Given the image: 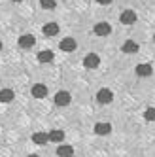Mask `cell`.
<instances>
[{
    "instance_id": "obj_19",
    "label": "cell",
    "mask_w": 155,
    "mask_h": 157,
    "mask_svg": "<svg viewBox=\"0 0 155 157\" xmlns=\"http://www.w3.org/2000/svg\"><path fill=\"white\" fill-rule=\"evenodd\" d=\"M144 117H146L148 121H155V108H148L146 112H144Z\"/></svg>"
},
{
    "instance_id": "obj_7",
    "label": "cell",
    "mask_w": 155,
    "mask_h": 157,
    "mask_svg": "<svg viewBox=\"0 0 155 157\" xmlns=\"http://www.w3.org/2000/svg\"><path fill=\"white\" fill-rule=\"evenodd\" d=\"M47 95V87L43 83H34L32 85V97L34 98H46Z\"/></svg>"
},
{
    "instance_id": "obj_12",
    "label": "cell",
    "mask_w": 155,
    "mask_h": 157,
    "mask_svg": "<svg viewBox=\"0 0 155 157\" xmlns=\"http://www.w3.org/2000/svg\"><path fill=\"white\" fill-rule=\"evenodd\" d=\"M95 132L98 134V136H106V134L112 132V125H110V123H96V125H95Z\"/></svg>"
},
{
    "instance_id": "obj_13",
    "label": "cell",
    "mask_w": 155,
    "mask_h": 157,
    "mask_svg": "<svg viewBox=\"0 0 155 157\" xmlns=\"http://www.w3.org/2000/svg\"><path fill=\"white\" fill-rule=\"evenodd\" d=\"M13 89H0V102H4V104H8V102H12L13 100Z\"/></svg>"
},
{
    "instance_id": "obj_6",
    "label": "cell",
    "mask_w": 155,
    "mask_h": 157,
    "mask_svg": "<svg viewBox=\"0 0 155 157\" xmlns=\"http://www.w3.org/2000/svg\"><path fill=\"white\" fill-rule=\"evenodd\" d=\"M19 46L23 48V49H28V48H32L36 44V38L32 36V34H23V36H19Z\"/></svg>"
},
{
    "instance_id": "obj_23",
    "label": "cell",
    "mask_w": 155,
    "mask_h": 157,
    "mask_svg": "<svg viewBox=\"0 0 155 157\" xmlns=\"http://www.w3.org/2000/svg\"><path fill=\"white\" fill-rule=\"evenodd\" d=\"M0 49H2V42H0Z\"/></svg>"
},
{
    "instance_id": "obj_1",
    "label": "cell",
    "mask_w": 155,
    "mask_h": 157,
    "mask_svg": "<svg viewBox=\"0 0 155 157\" xmlns=\"http://www.w3.org/2000/svg\"><path fill=\"white\" fill-rule=\"evenodd\" d=\"M119 21L123 25H134L136 23V13H134V10H123L119 15Z\"/></svg>"
},
{
    "instance_id": "obj_9",
    "label": "cell",
    "mask_w": 155,
    "mask_h": 157,
    "mask_svg": "<svg viewBox=\"0 0 155 157\" xmlns=\"http://www.w3.org/2000/svg\"><path fill=\"white\" fill-rule=\"evenodd\" d=\"M57 155L59 157H72L74 155V148L68 144H59L57 146Z\"/></svg>"
},
{
    "instance_id": "obj_11",
    "label": "cell",
    "mask_w": 155,
    "mask_h": 157,
    "mask_svg": "<svg viewBox=\"0 0 155 157\" xmlns=\"http://www.w3.org/2000/svg\"><path fill=\"white\" fill-rule=\"evenodd\" d=\"M62 51H74L76 48H78V44H76V40L74 38H64V40H61V46H59Z\"/></svg>"
},
{
    "instance_id": "obj_18",
    "label": "cell",
    "mask_w": 155,
    "mask_h": 157,
    "mask_svg": "<svg viewBox=\"0 0 155 157\" xmlns=\"http://www.w3.org/2000/svg\"><path fill=\"white\" fill-rule=\"evenodd\" d=\"M40 4H42L43 10H53L55 6H57V2H55V0H40Z\"/></svg>"
},
{
    "instance_id": "obj_24",
    "label": "cell",
    "mask_w": 155,
    "mask_h": 157,
    "mask_svg": "<svg viewBox=\"0 0 155 157\" xmlns=\"http://www.w3.org/2000/svg\"><path fill=\"white\" fill-rule=\"evenodd\" d=\"M153 40H155V34H153Z\"/></svg>"
},
{
    "instance_id": "obj_16",
    "label": "cell",
    "mask_w": 155,
    "mask_h": 157,
    "mask_svg": "<svg viewBox=\"0 0 155 157\" xmlns=\"http://www.w3.org/2000/svg\"><path fill=\"white\" fill-rule=\"evenodd\" d=\"M53 59H55V55H53L51 49H43V51L38 53V61H40V63H51Z\"/></svg>"
},
{
    "instance_id": "obj_20",
    "label": "cell",
    "mask_w": 155,
    "mask_h": 157,
    "mask_svg": "<svg viewBox=\"0 0 155 157\" xmlns=\"http://www.w3.org/2000/svg\"><path fill=\"white\" fill-rule=\"evenodd\" d=\"M98 4H102V6H108V4H112V0H96Z\"/></svg>"
},
{
    "instance_id": "obj_4",
    "label": "cell",
    "mask_w": 155,
    "mask_h": 157,
    "mask_svg": "<svg viewBox=\"0 0 155 157\" xmlns=\"http://www.w3.org/2000/svg\"><path fill=\"white\" fill-rule=\"evenodd\" d=\"M96 100L100 104H110L114 100V93L110 91V89H100V91L96 93Z\"/></svg>"
},
{
    "instance_id": "obj_3",
    "label": "cell",
    "mask_w": 155,
    "mask_h": 157,
    "mask_svg": "<svg viewBox=\"0 0 155 157\" xmlns=\"http://www.w3.org/2000/svg\"><path fill=\"white\" fill-rule=\"evenodd\" d=\"M53 100H55V104H57V106H68L70 100H72V97H70L68 91H59L57 95L53 97Z\"/></svg>"
},
{
    "instance_id": "obj_22",
    "label": "cell",
    "mask_w": 155,
    "mask_h": 157,
    "mask_svg": "<svg viewBox=\"0 0 155 157\" xmlns=\"http://www.w3.org/2000/svg\"><path fill=\"white\" fill-rule=\"evenodd\" d=\"M13 2H23V0H13Z\"/></svg>"
},
{
    "instance_id": "obj_15",
    "label": "cell",
    "mask_w": 155,
    "mask_h": 157,
    "mask_svg": "<svg viewBox=\"0 0 155 157\" xmlns=\"http://www.w3.org/2000/svg\"><path fill=\"white\" fill-rule=\"evenodd\" d=\"M47 138H49L51 142H55V144H61V142L64 140V132L59 131V129H53V131L47 134Z\"/></svg>"
},
{
    "instance_id": "obj_21",
    "label": "cell",
    "mask_w": 155,
    "mask_h": 157,
    "mask_svg": "<svg viewBox=\"0 0 155 157\" xmlns=\"http://www.w3.org/2000/svg\"><path fill=\"white\" fill-rule=\"evenodd\" d=\"M27 157H40V155H36V153H30V155H27Z\"/></svg>"
},
{
    "instance_id": "obj_8",
    "label": "cell",
    "mask_w": 155,
    "mask_h": 157,
    "mask_svg": "<svg viewBox=\"0 0 155 157\" xmlns=\"http://www.w3.org/2000/svg\"><path fill=\"white\" fill-rule=\"evenodd\" d=\"M134 72H136L140 78H148V76H151L153 68H151V64H148V63H142V64H138L136 68H134Z\"/></svg>"
},
{
    "instance_id": "obj_17",
    "label": "cell",
    "mask_w": 155,
    "mask_h": 157,
    "mask_svg": "<svg viewBox=\"0 0 155 157\" xmlns=\"http://www.w3.org/2000/svg\"><path fill=\"white\" fill-rule=\"evenodd\" d=\"M32 142L38 144V146H43L46 142H49V138H47L46 132H34V134H32Z\"/></svg>"
},
{
    "instance_id": "obj_10",
    "label": "cell",
    "mask_w": 155,
    "mask_h": 157,
    "mask_svg": "<svg viewBox=\"0 0 155 157\" xmlns=\"http://www.w3.org/2000/svg\"><path fill=\"white\" fill-rule=\"evenodd\" d=\"M110 32H112V27L108 23H96L95 25V34L96 36H108Z\"/></svg>"
},
{
    "instance_id": "obj_5",
    "label": "cell",
    "mask_w": 155,
    "mask_h": 157,
    "mask_svg": "<svg viewBox=\"0 0 155 157\" xmlns=\"http://www.w3.org/2000/svg\"><path fill=\"white\" fill-rule=\"evenodd\" d=\"M138 49H140V46H138L134 40H125V42H123V46H121V51L127 53V55H134Z\"/></svg>"
},
{
    "instance_id": "obj_14",
    "label": "cell",
    "mask_w": 155,
    "mask_h": 157,
    "mask_svg": "<svg viewBox=\"0 0 155 157\" xmlns=\"http://www.w3.org/2000/svg\"><path fill=\"white\" fill-rule=\"evenodd\" d=\"M42 32H43L46 36H57V34H59V25H57V23H47V25H43Z\"/></svg>"
},
{
    "instance_id": "obj_2",
    "label": "cell",
    "mask_w": 155,
    "mask_h": 157,
    "mask_svg": "<svg viewBox=\"0 0 155 157\" xmlns=\"http://www.w3.org/2000/svg\"><path fill=\"white\" fill-rule=\"evenodd\" d=\"M98 64H100V57H98L96 53H89V55L83 59V66H85V68H89V70L98 68Z\"/></svg>"
}]
</instances>
